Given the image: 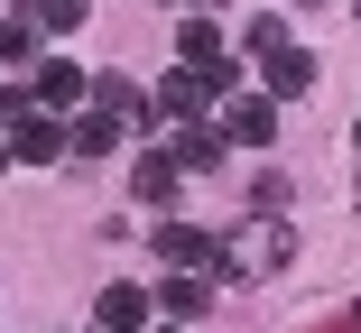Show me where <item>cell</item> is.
Masks as SVG:
<instances>
[{"mask_svg": "<svg viewBox=\"0 0 361 333\" xmlns=\"http://www.w3.org/2000/svg\"><path fill=\"white\" fill-rule=\"evenodd\" d=\"M278 269H297V222L287 213H250L232 241H223V278H278Z\"/></svg>", "mask_w": 361, "mask_h": 333, "instance_id": "obj_1", "label": "cell"}, {"mask_svg": "<svg viewBox=\"0 0 361 333\" xmlns=\"http://www.w3.org/2000/svg\"><path fill=\"white\" fill-rule=\"evenodd\" d=\"M149 250H158V269H213V278H223V241L195 232V222H176V213L149 232ZM223 287H232V278H223Z\"/></svg>", "mask_w": 361, "mask_h": 333, "instance_id": "obj_2", "label": "cell"}, {"mask_svg": "<svg viewBox=\"0 0 361 333\" xmlns=\"http://www.w3.org/2000/svg\"><path fill=\"white\" fill-rule=\"evenodd\" d=\"M213 130H223L232 149H269V139H278V102H269V93H232L223 111H213Z\"/></svg>", "mask_w": 361, "mask_h": 333, "instance_id": "obj_3", "label": "cell"}, {"mask_svg": "<svg viewBox=\"0 0 361 333\" xmlns=\"http://www.w3.org/2000/svg\"><path fill=\"white\" fill-rule=\"evenodd\" d=\"M149 102H158V120H204L223 93H213V75H204V65H167V84H158Z\"/></svg>", "mask_w": 361, "mask_h": 333, "instance_id": "obj_4", "label": "cell"}, {"mask_svg": "<svg viewBox=\"0 0 361 333\" xmlns=\"http://www.w3.org/2000/svg\"><path fill=\"white\" fill-rule=\"evenodd\" d=\"M213 296H223V278H213V269H167V287H158V315H176V324H204V315H213Z\"/></svg>", "mask_w": 361, "mask_h": 333, "instance_id": "obj_5", "label": "cell"}, {"mask_svg": "<svg viewBox=\"0 0 361 333\" xmlns=\"http://www.w3.org/2000/svg\"><path fill=\"white\" fill-rule=\"evenodd\" d=\"M259 93H269V102H306V93H315V46H278V56H259Z\"/></svg>", "mask_w": 361, "mask_h": 333, "instance_id": "obj_6", "label": "cell"}, {"mask_svg": "<svg viewBox=\"0 0 361 333\" xmlns=\"http://www.w3.org/2000/svg\"><path fill=\"white\" fill-rule=\"evenodd\" d=\"M28 93H37V111H75V102H93V75L65 65V56H47L37 75H28Z\"/></svg>", "mask_w": 361, "mask_h": 333, "instance_id": "obj_7", "label": "cell"}, {"mask_svg": "<svg viewBox=\"0 0 361 333\" xmlns=\"http://www.w3.org/2000/svg\"><path fill=\"white\" fill-rule=\"evenodd\" d=\"M93 111H111L121 130H149V120H158L149 84H130V75H93Z\"/></svg>", "mask_w": 361, "mask_h": 333, "instance_id": "obj_8", "label": "cell"}, {"mask_svg": "<svg viewBox=\"0 0 361 333\" xmlns=\"http://www.w3.org/2000/svg\"><path fill=\"white\" fill-rule=\"evenodd\" d=\"M149 315H158L149 287H102L93 296V333H149Z\"/></svg>", "mask_w": 361, "mask_h": 333, "instance_id": "obj_9", "label": "cell"}, {"mask_svg": "<svg viewBox=\"0 0 361 333\" xmlns=\"http://www.w3.org/2000/svg\"><path fill=\"white\" fill-rule=\"evenodd\" d=\"M167 158H176L185 176H213V167L232 158V139H223V130H185V120H176V130H167Z\"/></svg>", "mask_w": 361, "mask_h": 333, "instance_id": "obj_10", "label": "cell"}, {"mask_svg": "<svg viewBox=\"0 0 361 333\" xmlns=\"http://www.w3.org/2000/svg\"><path fill=\"white\" fill-rule=\"evenodd\" d=\"M176 185H185V167L167 158V139H158L149 158H139V167H130V194H139V204H176Z\"/></svg>", "mask_w": 361, "mask_h": 333, "instance_id": "obj_11", "label": "cell"}, {"mask_svg": "<svg viewBox=\"0 0 361 333\" xmlns=\"http://www.w3.org/2000/svg\"><path fill=\"white\" fill-rule=\"evenodd\" d=\"M28 167H56V158H75V139H65V130H56V111H28L19 120V139H10Z\"/></svg>", "mask_w": 361, "mask_h": 333, "instance_id": "obj_12", "label": "cell"}, {"mask_svg": "<svg viewBox=\"0 0 361 333\" xmlns=\"http://www.w3.org/2000/svg\"><path fill=\"white\" fill-rule=\"evenodd\" d=\"M10 19H28L37 37H65V28L93 19V0H10Z\"/></svg>", "mask_w": 361, "mask_h": 333, "instance_id": "obj_13", "label": "cell"}, {"mask_svg": "<svg viewBox=\"0 0 361 333\" xmlns=\"http://www.w3.org/2000/svg\"><path fill=\"white\" fill-rule=\"evenodd\" d=\"M65 139H75V158H84V167H93V158H111V149H121V139H130V130H121V120H111V111H93V102H84V120H75V130H65Z\"/></svg>", "mask_w": 361, "mask_h": 333, "instance_id": "obj_14", "label": "cell"}, {"mask_svg": "<svg viewBox=\"0 0 361 333\" xmlns=\"http://www.w3.org/2000/svg\"><path fill=\"white\" fill-rule=\"evenodd\" d=\"M176 56L185 65H223L232 46H223V19H176Z\"/></svg>", "mask_w": 361, "mask_h": 333, "instance_id": "obj_15", "label": "cell"}, {"mask_svg": "<svg viewBox=\"0 0 361 333\" xmlns=\"http://www.w3.org/2000/svg\"><path fill=\"white\" fill-rule=\"evenodd\" d=\"M278 46H297L287 19H241V56H278Z\"/></svg>", "mask_w": 361, "mask_h": 333, "instance_id": "obj_16", "label": "cell"}, {"mask_svg": "<svg viewBox=\"0 0 361 333\" xmlns=\"http://www.w3.org/2000/svg\"><path fill=\"white\" fill-rule=\"evenodd\" d=\"M0 65H37V28L28 19H0Z\"/></svg>", "mask_w": 361, "mask_h": 333, "instance_id": "obj_17", "label": "cell"}, {"mask_svg": "<svg viewBox=\"0 0 361 333\" xmlns=\"http://www.w3.org/2000/svg\"><path fill=\"white\" fill-rule=\"evenodd\" d=\"M37 111V93H19V84H0V139H19V120Z\"/></svg>", "mask_w": 361, "mask_h": 333, "instance_id": "obj_18", "label": "cell"}, {"mask_svg": "<svg viewBox=\"0 0 361 333\" xmlns=\"http://www.w3.org/2000/svg\"><path fill=\"white\" fill-rule=\"evenodd\" d=\"M250 194H259V213H287V176H278V167H259Z\"/></svg>", "mask_w": 361, "mask_h": 333, "instance_id": "obj_19", "label": "cell"}, {"mask_svg": "<svg viewBox=\"0 0 361 333\" xmlns=\"http://www.w3.org/2000/svg\"><path fill=\"white\" fill-rule=\"evenodd\" d=\"M10 158H19V149H10V139H0V176H10Z\"/></svg>", "mask_w": 361, "mask_h": 333, "instance_id": "obj_20", "label": "cell"}, {"mask_svg": "<svg viewBox=\"0 0 361 333\" xmlns=\"http://www.w3.org/2000/svg\"><path fill=\"white\" fill-rule=\"evenodd\" d=\"M149 333H185V324H149Z\"/></svg>", "mask_w": 361, "mask_h": 333, "instance_id": "obj_21", "label": "cell"}, {"mask_svg": "<svg viewBox=\"0 0 361 333\" xmlns=\"http://www.w3.org/2000/svg\"><path fill=\"white\" fill-rule=\"evenodd\" d=\"M343 324H352V333H361V306H352V315H343Z\"/></svg>", "mask_w": 361, "mask_h": 333, "instance_id": "obj_22", "label": "cell"}, {"mask_svg": "<svg viewBox=\"0 0 361 333\" xmlns=\"http://www.w3.org/2000/svg\"><path fill=\"white\" fill-rule=\"evenodd\" d=\"M352 149H361V120H352Z\"/></svg>", "mask_w": 361, "mask_h": 333, "instance_id": "obj_23", "label": "cell"}, {"mask_svg": "<svg viewBox=\"0 0 361 333\" xmlns=\"http://www.w3.org/2000/svg\"><path fill=\"white\" fill-rule=\"evenodd\" d=\"M297 10H315V0H297Z\"/></svg>", "mask_w": 361, "mask_h": 333, "instance_id": "obj_24", "label": "cell"}, {"mask_svg": "<svg viewBox=\"0 0 361 333\" xmlns=\"http://www.w3.org/2000/svg\"><path fill=\"white\" fill-rule=\"evenodd\" d=\"M352 19H361V0H352Z\"/></svg>", "mask_w": 361, "mask_h": 333, "instance_id": "obj_25", "label": "cell"}]
</instances>
